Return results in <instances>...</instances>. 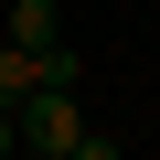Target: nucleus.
<instances>
[{
    "mask_svg": "<svg viewBox=\"0 0 160 160\" xmlns=\"http://www.w3.org/2000/svg\"><path fill=\"white\" fill-rule=\"evenodd\" d=\"M11 118H22V139H32V149H53V160H64L75 139H86V118H75V86H32Z\"/></svg>",
    "mask_w": 160,
    "mask_h": 160,
    "instance_id": "1",
    "label": "nucleus"
},
{
    "mask_svg": "<svg viewBox=\"0 0 160 160\" xmlns=\"http://www.w3.org/2000/svg\"><path fill=\"white\" fill-rule=\"evenodd\" d=\"M0 43L43 53V43H64V11H53V0H11V11H0Z\"/></svg>",
    "mask_w": 160,
    "mask_h": 160,
    "instance_id": "2",
    "label": "nucleus"
},
{
    "mask_svg": "<svg viewBox=\"0 0 160 160\" xmlns=\"http://www.w3.org/2000/svg\"><path fill=\"white\" fill-rule=\"evenodd\" d=\"M11 160H53V149H32V139H22V149H11Z\"/></svg>",
    "mask_w": 160,
    "mask_h": 160,
    "instance_id": "5",
    "label": "nucleus"
},
{
    "mask_svg": "<svg viewBox=\"0 0 160 160\" xmlns=\"http://www.w3.org/2000/svg\"><path fill=\"white\" fill-rule=\"evenodd\" d=\"M11 149H22V118H11V107H0V160H11Z\"/></svg>",
    "mask_w": 160,
    "mask_h": 160,
    "instance_id": "4",
    "label": "nucleus"
},
{
    "mask_svg": "<svg viewBox=\"0 0 160 160\" xmlns=\"http://www.w3.org/2000/svg\"><path fill=\"white\" fill-rule=\"evenodd\" d=\"M64 160H128V149H118V139H107V128H86V139H75V149H64Z\"/></svg>",
    "mask_w": 160,
    "mask_h": 160,
    "instance_id": "3",
    "label": "nucleus"
}]
</instances>
